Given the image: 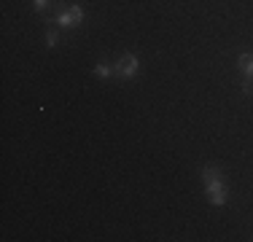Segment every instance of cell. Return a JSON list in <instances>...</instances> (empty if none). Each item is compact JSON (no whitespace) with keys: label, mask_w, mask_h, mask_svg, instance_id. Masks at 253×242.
Wrapping results in <instances>:
<instances>
[{"label":"cell","mask_w":253,"mask_h":242,"mask_svg":"<svg viewBox=\"0 0 253 242\" xmlns=\"http://www.w3.org/2000/svg\"><path fill=\"white\" fill-rule=\"evenodd\" d=\"M57 24L59 27H76L73 16H70V11H62V14H57Z\"/></svg>","instance_id":"4"},{"label":"cell","mask_w":253,"mask_h":242,"mask_svg":"<svg viewBox=\"0 0 253 242\" xmlns=\"http://www.w3.org/2000/svg\"><path fill=\"white\" fill-rule=\"evenodd\" d=\"M94 73H97L100 78H108V76H111V73H113V68H111V65H105V62H100L97 68H94Z\"/></svg>","instance_id":"6"},{"label":"cell","mask_w":253,"mask_h":242,"mask_svg":"<svg viewBox=\"0 0 253 242\" xmlns=\"http://www.w3.org/2000/svg\"><path fill=\"white\" fill-rule=\"evenodd\" d=\"M33 5H35V11H43L49 5V0H33Z\"/></svg>","instance_id":"8"},{"label":"cell","mask_w":253,"mask_h":242,"mask_svg":"<svg viewBox=\"0 0 253 242\" xmlns=\"http://www.w3.org/2000/svg\"><path fill=\"white\" fill-rule=\"evenodd\" d=\"M57 30H49V33H46V46H57Z\"/></svg>","instance_id":"7"},{"label":"cell","mask_w":253,"mask_h":242,"mask_svg":"<svg viewBox=\"0 0 253 242\" xmlns=\"http://www.w3.org/2000/svg\"><path fill=\"white\" fill-rule=\"evenodd\" d=\"M113 73L122 78H132L137 73V57L135 54H124V57H119V62L113 65Z\"/></svg>","instance_id":"2"},{"label":"cell","mask_w":253,"mask_h":242,"mask_svg":"<svg viewBox=\"0 0 253 242\" xmlns=\"http://www.w3.org/2000/svg\"><path fill=\"white\" fill-rule=\"evenodd\" d=\"M202 180H205V191H208L210 204H215V207L226 204V186H224V180H221L218 169H215V167H205L202 169Z\"/></svg>","instance_id":"1"},{"label":"cell","mask_w":253,"mask_h":242,"mask_svg":"<svg viewBox=\"0 0 253 242\" xmlns=\"http://www.w3.org/2000/svg\"><path fill=\"white\" fill-rule=\"evenodd\" d=\"M237 65L245 73V81H253V54H240Z\"/></svg>","instance_id":"3"},{"label":"cell","mask_w":253,"mask_h":242,"mask_svg":"<svg viewBox=\"0 0 253 242\" xmlns=\"http://www.w3.org/2000/svg\"><path fill=\"white\" fill-rule=\"evenodd\" d=\"M70 16H73V22L78 24V22H84V8H81V5H70Z\"/></svg>","instance_id":"5"}]
</instances>
